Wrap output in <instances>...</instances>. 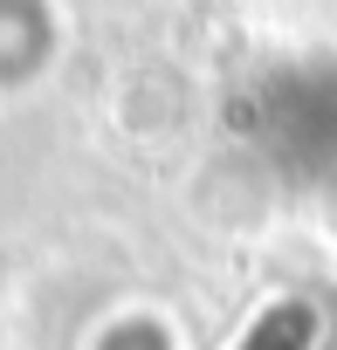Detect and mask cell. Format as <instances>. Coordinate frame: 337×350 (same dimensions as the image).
Listing matches in <instances>:
<instances>
[{
  "label": "cell",
  "mask_w": 337,
  "mask_h": 350,
  "mask_svg": "<svg viewBox=\"0 0 337 350\" xmlns=\"http://www.w3.org/2000/svg\"><path fill=\"white\" fill-rule=\"evenodd\" d=\"M303 336H310V316L289 309V316H269V323L248 336V350H303Z\"/></svg>",
  "instance_id": "1"
}]
</instances>
